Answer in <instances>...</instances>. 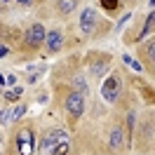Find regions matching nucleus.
<instances>
[{"label": "nucleus", "instance_id": "nucleus-1", "mask_svg": "<svg viewBox=\"0 0 155 155\" xmlns=\"http://www.w3.org/2000/svg\"><path fill=\"white\" fill-rule=\"evenodd\" d=\"M61 141H66V132L64 129H49L40 141V155H52L54 146L61 143Z\"/></svg>", "mask_w": 155, "mask_h": 155}, {"label": "nucleus", "instance_id": "nucleus-2", "mask_svg": "<svg viewBox=\"0 0 155 155\" xmlns=\"http://www.w3.org/2000/svg\"><path fill=\"white\" fill-rule=\"evenodd\" d=\"M14 143H17V153L19 155H33V150H35V139H33L31 129H19Z\"/></svg>", "mask_w": 155, "mask_h": 155}, {"label": "nucleus", "instance_id": "nucleus-3", "mask_svg": "<svg viewBox=\"0 0 155 155\" xmlns=\"http://www.w3.org/2000/svg\"><path fill=\"white\" fill-rule=\"evenodd\" d=\"M45 35H47V31L42 28V24H33V26H28L26 28V33H24V42L28 45V47H40V45H45Z\"/></svg>", "mask_w": 155, "mask_h": 155}, {"label": "nucleus", "instance_id": "nucleus-4", "mask_svg": "<svg viewBox=\"0 0 155 155\" xmlns=\"http://www.w3.org/2000/svg\"><path fill=\"white\" fill-rule=\"evenodd\" d=\"M101 97L106 99L108 104H113L117 97H120V78L115 73H110V75L104 80V85H101Z\"/></svg>", "mask_w": 155, "mask_h": 155}, {"label": "nucleus", "instance_id": "nucleus-5", "mask_svg": "<svg viewBox=\"0 0 155 155\" xmlns=\"http://www.w3.org/2000/svg\"><path fill=\"white\" fill-rule=\"evenodd\" d=\"M66 110L73 117H80L82 110H85V94L82 92H71L66 97Z\"/></svg>", "mask_w": 155, "mask_h": 155}, {"label": "nucleus", "instance_id": "nucleus-6", "mask_svg": "<svg viewBox=\"0 0 155 155\" xmlns=\"http://www.w3.org/2000/svg\"><path fill=\"white\" fill-rule=\"evenodd\" d=\"M97 24H99L97 10H92V7L82 10V14H80V31H82L85 35H92V33L97 31Z\"/></svg>", "mask_w": 155, "mask_h": 155}, {"label": "nucleus", "instance_id": "nucleus-7", "mask_svg": "<svg viewBox=\"0 0 155 155\" xmlns=\"http://www.w3.org/2000/svg\"><path fill=\"white\" fill-rule=\"evenodd\" d=\"M61 45H64V35H61V31H59V28L47 31V35H45V47H47L49 52H59Z\"/></svg>", "mask_w": 155, "mask_h": 155}, {"label": "nucleus", "instance_id": "nucleus-8", "mask_svg": "<svg viewBox=\"0 0 155 155\" xmlns=\"http://www.w3.org/2000/svg\"><path fill=\"white\" fill-rule=\"evenodd\" d=\"M110 146H113L115 150L122 146V129H120V127H115V129L110 132Z\"/></svg>", "mask_w": 155, "mask_h": 155}, {"label": "nucleus", "instance_id": "nucleus-9", "mask_svg": "<svg viewBox=\"0 0 155 155\" xmlns=\"http://www.w3.org/2000/svg\"><path fill=\"white\" fill-rule=\"evenodd\" d=\"M143 52H146V57L150 59V64L155 66V38H150V40H148V45H146V49H143Z\"/></svg>", "mask_w": 155, "mask_h": 155}, {"label": "nucleus", "instance_id": "nucleus-10", "mask_svg": "<svg viewBox=\"0 0 155 155\" xmlns=\"http://www.w3.org/2000/svg\"><path fill=\"white\" fill-rule=\"evenodd\" d=\"M52 155H68V141L57 143V146H54V150H52Z\"/></svg>", "mask_w": 155, "mask_h": 155}, {"label": "nucleus", "instance_id": "nucleus-11", "mask_svg": "<svg viewBox=\"0 0 155 155\" xmlns=\"http://www.w3.org/2000/svg\"><path fill=\"white\" fill-rule=\"evenodd\" d=\"M101 5H104V7H106L108 12H115L120 2H117V0H101Z\"/></svg>", "mask_w": 155, "mask_h": 155}, {"label": "nucleus", "instance_id": "nucleus-12", "mask_svg": "<svg viewBox=\"0 0 155 155\" xmlns=\"http://www.w3.org/2000/svg\"><path fill=\"white\" fill-rule=\"evenodd\" d=\"M19 94H21V87H17V89H12V92H7V94H5V99H7V101H17V99H19Z\"/></svg>", "mask_w": 155, "mask_h": 155}, {"label": "nucleus", "instance_id": "nucleus-13", "mask_svg": "<svg viewBox=\"0 0 155 155\" xmlns=\"http://www.w3.org/2000/svg\"><path fill=\"white\" fill-rule=\"evenodd\" d=\"M24 113H26V108H24V106H17V108H14V113H12V117H14V120H19Z\"/></svg>", "mask_w": 155, "mask_h": 155}, {"label": "nucleus", "instance_id": "nucleus-14", "mask_svg": "<svg viewBox=\"0 0 155 155\" xmlns=\"http://www.w3.org/2000/svg\"><path fill=\"white\" fill-rule=\"evenodd\" d=\"M127 61V64H129V66H134V71H141V64H139V61H134V59L132 57H122Z\"/></svg>", "mask_w": 155, "mask_h": 155}, {"label": "nucleus", "instance_id": "nucleus-15", "mask_svg": "<svg viewBox=\"0 0 155 155\" xmlns=\"http://www.w3.org/2000/svg\"><path fill=\"white\" fill-rule=\"evenodd\" d=\"M10 110H2V113H0V125H7V122H10Z\"/></svg>", "mask_w": 155, "mask_h": 155}, {"label": "nucleus", "instance_id": "nucleus-16", "mask_svg": "<svg viewBox=\"0 0 155 155\" xmlns=\"http://www.w3.org/2000/svg\"><path fill=\"white\" fill-rule=\"evenodd\" d=\"M73 10V0H64V5H61V12H71Z\"/></svg>", "mask_w": 155, "mask_h": 155}, {"label": "nucleus", "instance_id": "nucleus-17", "mask_svg": "<svg viewBox=\"0 0 155 155\" xmlns=\"http://www.w3.org/2000/svg\"><path fill=\"white\" fill-rule=\"evenodd\" d=\"M134 120H136L134 113H129V132H134Z\"/></svg>", "mask_w": 155, "mask_h": 155}, {"label": "nucleus", "instance_id": "nucleus-18", "mask_svg": "<svg viewBox=\"0 0 155 155\" xmlns=\"http://www.w3.org/2000/svg\"><path fill=\"white\" fill-rule=\"evenodd\" d=\"M14 2H19V5H26V7H28V5H33V0H14Z\"/></svg>", "mask_w": 155, "mask_h": 155}, {"label": "nucleus", "instance_id": "nucleus-19", "mask_svg": "<svg viewBox=\"0 0 155 155\" xmlns=\"http://www.w3.org/2000/svg\"><path fill=\"white\" fill-rule=\"evenodd\" d=\"M5 54H7V47H5V45H0V57H5Z\"/></svg>", "mask_w": 155, "mask_h": 155}, {"label": "nucleus", "instance_id": "nucleus-20", "mask_svg": "<svg viewBox=\"0 0 155 155\" xmlns=\"http://www.w3.org/2000/svg\"><path fill=\"white\" fill-rule=\"evenodd\" d=\"M150 7H155V0H150Z\"/></svg>", "mask_w": 155, "mask_h": 155}, {"label": "nucleus", "instance_id": "nucleus-21", "mask_svg": "<svg viewBox=\"0 0 155 155\" xmlns=\"http://www.w3.org/2000/svg\"><path fill=\"white\" fill-rule=\"evenodd\" d=\"M2 2H7V0H2Z\"/></svg>", "mask_w": 155, "mask_h": 155}, {"label": "nucleus", "instance_id": "nucleus-22", "mask_svg": "<svg viewBox=\"0 0 155 155\" xmlns=\"http://www.w3.org/2000/svg\"><path fill=\"white\" fill-rule=\"evenodd\" d=\"M0 155H2V153H0Z\"/></svg>", "mask_w": 155, "mask_h": 155}]
</instances>
